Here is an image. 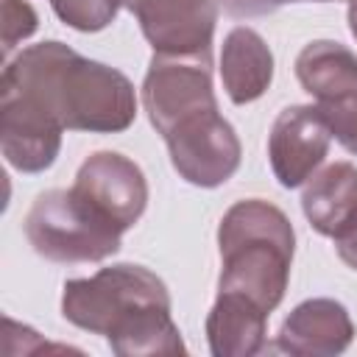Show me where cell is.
Segmentation results:
<instances>
[{"label":"cell","instance_id":"cell-9","mask_svg":"<svg viewBox=\"0 0 357 357\" xmlns=\"http://www.w3.org/2000/svg\"><path fill=\"white\" fill-rule=\"evenodd\" d=\"M73 187L123 231H128L148 206V181L142 167L117 151L89 153L78 167Z\"/></svg>","mask_w":357,"mask_h":357},{"label":"cell","instance_id":"cell-13","mask_svg":"<svg viewBox=\"0 0 357 357\" xmlns=\"http://www.w3.org/2000/svg\"><path fill=\"white\" fill-rule=\"evenodd\" d=\"M268 312L243 293L218 290L206 315V340L215 357H251L265 349Z\"/></svg>","mask_w":357,"mask_h":357},{"label":"cell","instance_id":"cell-11","mask_svg":"<svg viewBox=\"0 0 357 357\" xmlns=\"http://www.w3.org/2000/svg\"><path fill=\"white\" fill-rule=\"evenodd\" d=\"M354 340L349 310L335 298H307L282 321L276 349L296 357H335Z\"/></svg>","mask_w":357,"mask_h":357},{"label":"cell","instance_id":"cell-14","mask_svg":"<svg viewBox=\"0 0 357 357\" xmlns=\"http://www.w3.org/2000/svg\"><path fill=\"white\" fill-rule=\"evenodd\" d=\"M220 81L229 100L237 106L268 92L273 81V53L254 28L237 25L226 33L220 50Z\"/></svg>","mask_w":357,"mask_h":357},{"label":"cell","instance_id":"cell-7","mask_svg":"<svg viewBox=\"0 0 357 357\" xmlns=\"http://www.w3.org/2000/svg\"><path fill=\"white\" fill-rule=\"evenodd\" d=\"M139 22L153 53L212 56L218 22L215 0H120Z\"/></svg>","mask_w":357,"mask_h":357},{"label":"cell","instance_id":"cell-12","mask_svg":"<svg viewBox=\"0 0 357 357\" xmlns=\"http://www.w3.org/2000/svg\"><path fill=\"white\" fill-rule=\"evenodd\" d=\"M301 209L318 234L343 237L357 226V167L351 162H332L312 173L301 192Z\"/></svg>","mask_w":357,"mask_h":357},{"label":"cell","instance_id":"cell-21","mask_svg":"<svg viewBox=\"0 0 357 357\" xmlns=\"http://www.w3.org/2000/svg\"><path fill=\"white\" fill-rule=\"evenodd\" d=\"M349 28H351V36L357 39V0H349Z\"/></svg>","mask_w":357,"mask_h":357},{"label":"cell","instance_id":"cell-10","mask_svg":"<svg viewBox=\"0 0 357 357\" xmlns=\"http://www.w3.org/2000/svg\"><path fill=\"white\" fill-rule=\"evenodd\" d=\"M61 123L28 98L0 92V151L20 173L47 170L61 151Z\"/></svg>","mask_w":357,"mask_h":357},{"label":"cell","instance_id":"cell-3","mask_svg":"<svg viewBox=\"0 0 357 357\" xmlns=\"http://www.w3.org/2000/svg\"><path fill=\"white\" fill-rule=\"evenodd\" d=\"M220 279L218 290H234L276 310L290 282L296 231L290 218L262 198H245L226 209L218 226Z\"/></svg>","mask_w":357,"mask_h":357},{"label":"cell","instance_id":"cell-17","mask_svg":"<svg viewBox=\"0 0 357 357\" xmlns=\"http://www.w3.org/2000/svg\"><path fill=\"white\" fill-rule=\"evenodd\" d=\"M318 109L324 112L329 128H332V137L349 151L357 156V86L337 98V100H329V103H318Z\"/></svg>","mask_w":357,"mask_h":357},{"label":"cell","instance_id":"cell-1","mask_svg":"<svg viewBox=\"0 0 357 357\" xmlns=\"http://www.w3.org/2000/svg\"><path fill=\"white\" fill-rule=\"evenodd\" d=\"M0 92L28 98L67 131L117 134L137 117V92L128 75L59 39L31 45L6 61Z\"/></svg>","mask_w":357,"mask_h":357},{"label":"cell","instance_id":"cell-18","mask_svg":"<svg viewBox=\"0 0 357 357\" xmlns=\"http://www.w3.org/2000/svg\"><path fill=\"white\" fill-rule=\"evenodd\" d=\"M39 28V14L25 0H3V56Z\"/></svg>","mask_w":357,"mask_h":357},{"label":"cell","instance_id":"cell-2","mask_svg":"<svg viewBox=\"0 0 357 357\" xmlns=\"http://www.w3.org/2000/svg\"><path fill=\"white\" fill-rule=\"evenodd\" d=\"M61 315L78 329L103 335L120 357L187 351L170 315L167 284L142 265L120 262L89 279L64 282Z\"/></svg>","mask_w":357,"mask_h":357},{"label":"cell","instance_id":"cell-4","mask_svg":"<svg viewBox=\"0 0 357 357\" xmlns=\"http://www.w3.org/2000/svg\"><path fill=\"white\" fill-rule=\"evenodd\" d=\"M22 231L31 248L50 262H103L120 251L123 237V229L75 187L39 192Z\"/></svg>","mask_w":357,"mask_h":357},{"label":"cell","instance_id":"cell-5","mask_svg":"<svg viewBox=\"0 0 357 357\" xmlns=\"http://www.w3.org/2000/svg\"><path fill=\"white\" fill-rule=\"evenodd\" d=\"M176 173L204 190L220 187L240 167V139L218 106L184 114L162 134Z\"/></svg>","mask_w":357,"mask_h":357},{"label":"cell","instance_id":"cell-19","mask_svg":"<svg viewBox=\"0 0 357 357\" xmlns=\"http://www.w3.org/2000/svg\"><path fill=\"white\" fill-rule=\"evenodd\" d=\"M229 17L234 20H245V17H265L273 14L276 8L287 6V3H301V0H215ZM312 3H324V0H312Z\"/></svg>","mask_w":357,"mask_h":357},{"label":"cell","instance_id":"cell-6","mask_svg":"<svg viewBox=\"0 0 357 357\" xmlns=\"http://www.w3.org/2000/svg\"><path fill=\"white\" fill-rule=\"evenodd\" d=\"M142 106L159 134L190 112L218 106L212 89V56L153 53L142 81Z\"/></svg>","mask_w":357,"mask_h":357},{"label":"cell","instance_id":"cell-20","mask_svg":"<svg viewBox=\"0 0 357 357\" xmlns=\"http://www.w3.org/2000/svg\"><path fill=\"white\" fill-rule=\"evenodd\" d=\"M335 245H337V257H340L349 268H354V271H357V226H354V229H349L343 237H337V240H335Z\"/></svg>","mask_w":357,"mask_h":357},{"label":"cell","instance_id":"cell-8","mask_svg":"<svg viewBox=\"0 0 357 357\" xmlns=\"http://www.w3.org/2000/svg\"><path fill=\"white\" fill-rule=\"evenodd\" d=\"M332 128L312 103H296L276 114L268 134L271 170L282 187H301L326 159Z\"/></svg>","mask_w":357,"mask_h":357},{"label":"cell","instance_id":"cell-15","mask_svg":"<svg viewBox=\"0 0 357 357\" xmlns=\"http://www.w3.org/2000/svg\"><path fill=\"white\" fill-rule=\"evenodd\" d=\"M296 78L318 103L337 100L357 86V56L332 39H315L296 56Z\"/></svg>","mask_w":357,"mask_h":357},{"label":"cell","instance_id":"cell-16","mask_svg":"<svg viewBox=\"0 0 357 357\" xmlns=\"http://www.w3.org/2000/svg\"><path fill=\"white\" fill-rule=\"evenodd\" d=\"M50 6L64 25L81 33H95L114 22L123 3L120 0H50Z\"/></svg>","mask_w":357,"mask_h":357}]
</instances>
